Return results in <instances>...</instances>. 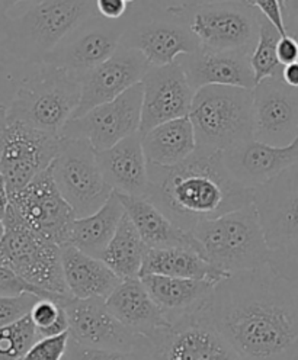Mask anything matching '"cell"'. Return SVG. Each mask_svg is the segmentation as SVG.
Here are the masks:
<instances>
[{
    "label": "cell",
    "mask_w": 298,
    "mask_h": 360,
    "mask_svg": "<svg viewBox=\"0 0 298 360\" xmlns=\"http://www.w3.org/2000/svg\"><path fill=\"white\" fill-rule=\"evenodd\" d=\"M142 86V135L160 124L190 115L195 90L178 61L166 65H150Z\"/></svg>",
    "instance_id": "obj_16"
},
{
    "label": "cell",
    "mask_w": 298,
    "mask_h": 360,
    "mask_svg": "<svg viewBox=\"0 0 298 360\" xmlns=\"http://www.w3.org/2000/svg\"><path fill=\"white\" fill-rule=\"evenodd\" d=\"M201 256L228 276L268 266L272 256L255 204L214 219L191 231Z\"/></svg>",
    "instance_id": "obj_4"
},
{
    "label": "cell",
    "mask_w": 298,
    "mask_h": 360,
    "mask_svg": "<svg viewBox=\"0 0 298 360\" xmlns=\"http://www.w3.org/2000/svg\"><path fill=\"white\" fill-rule=\"evenodd\" d=\"M140 4H143L149 8L162 9V8H169V6L175 5V0H140Z\"/></svg>",
    "instance_id": "obj_48"
},
{
    "label": "cell",
    "mask_w": 298,
    "mask_h": 360,
    "mask_svg": "<svg viewBox=\"0 0 298 360\" xmlns=\"http://www.w3.org/2000/svg\"><path fill=\"white\" fill-rule=\"evenodd\" d=\"M130 5L125 0H97V12L108 20L123 19Z\"/></svg>",
    "instance_id": "obj_41"
},
{
    "label": "cell",
    "mask_w": 298,
    "mask_h": 360,
    "mask_svg": "<svg viewBox=\"0 0 298 360\" xmlns=\"http://www.w3.org/2000/svg\"><path fill=\"white\" fill-rule=\"evenodd\" d=\"M254 192V204L271 249L298 241V163Z\"/></svg>",
    "instance_id": "obj_18"
},
{
    "label": "cell",
    "mask_w": 298,
    "mask_h": 360,
    "mask_svg": "<svg viewBox=\"0 0 298 360\" xmlns=\"http://www.w3.org/2000/svg\"><path fill=\"white\" fill-rule=\"evenodd\" d=\"M125 214L123 202L113 192L105 205L95 214L76 218L68 233V244L76 249L94 256L102 257L106 245L116 234L118 225Z\"/></svg>",
    "instance_id": "obj_29"
},
{
    "label": "cell",
    "mask_w": 298,
    "mask_h": 360,
    "mask_svg": "<svg viewBox=\"0 0 298 360\" xmlns=\"http://www.w3.org/2000/svg\"><path fill=\"white\" fill-rule=\"evenodd\" d=\"M68 343H70V333L68 331L51 337H41L22 360H63L67 353Z\"/></svg>",
    "instance_id": "obj_37"
},
{
    "label": "cell",
    "mask_w": 298,
    "mask_h": 360,
    "mask_svg": "<svg viewBox=\"0 0 298 360\" xmlns=\"http://www.w3.org/2000/svg\"><path fill=\"white\" fill-rule=\"evenodd\" d=\"M117 195L123 202L125 214L149 249H190L199 253L192 233L178 227L147 198Z\"/></svg>",
    "instance_id": "obj_25"
},
{
    "label": "cell",
    "mask_w": 298,
    "mask_h": 360,
    "mask_svg": "<svg viewBox=\"0 0 298 360\" xmlns=\"http://www.w3.org/2000/svg\"><path fill=\"white\" fill-rule=\"evenodd\" d=\"M38 339L31 315L0 327V360H22Z\"/></svg>",
    "instance_id": "obj_33"
},
{
    "label": "cell",
    "mask_w": 298,
    "mask_h": 360,
    "mask_svg": "<svg viewBox=\"0 0 298 360\" xmlns=\"http://www.w3.org/2000/svg\"><path fill=\"white\" fill-rule=\"evenodd\" d=\"M63 360H142V356L137 350L125 352L89 347L72 340L70 337V343Z\"/></svg>",
    "instance_id": "obj_36"
},
{
    "label": "cell",
    "mask_w": 298,
    "mask_h": 360,
    "mask_svg": "<svg viewBox=\"0 0 298 360\" xmlns=\"http://www.w3.org/2000/svg\"><path fill=\"white\" fill-rule=\"evenodd\" d=\"M142 360H242L211 319V305L142 337L135 349Z\"/></svg>",
    "instance_id": "obj_9"
},
{
    "label": "cell",
    "mask_w": 298,
    "mask_h": 360,
    "mask_svg": "<svg viewBox=\"0 0 298 360\" xmlns=\"http://www.w3.org/2000/svg\"><path fill=\"white\" fill-rule=\"evenodd\" d=\"M146 275L210 281L216 283L228 278L227 274L190 249H149L140 278Z\"/></svg>",
    "instance_id": "obj_30"
},
{
    "label": "cell",
    "mask_w": 298,
    "mask_h": 360,
    "mask_svg": "<svg viewBox=\"0 0 298 360\" xmlns=\"http://www.w3.org/2000/svg\"><path fill=\"white\" fill-rule=\"evenodd\" d=\"M51 170L58 191L76 218L95 214L113 193L99 169L97 150L87 140L60 137Z\"/></svg>",
    "instance_id": "obj_10"
},
{
    "label": "cell",
    "mask_w": 298,
    "mask_h": 360,
    "mask_svg": "<svg viewBox=\"0 0 298 360\" xmlns=\"http://www.w3.org/2000/svg\"><path fill=\"white\" fill-rule=\"evenodd\" d=\"M187 22L201 49L214 53H254L259 38L261 12L247 4L221 2L169 6Z\"/></svg>",
    "instance_id": "obj_8"
},
{
    "label": "cell",
    "mask_w": 298,
    "mask_h": 360,
    "mask_svg": "<svg viewBox=\"0 0 298 360\" xmlns=\"http://www.w3.org/2000/svg\"><path fill=\"white\" fill-rule=\"evenodd\" d=\"M278 58L283 65H288L298 61V41L291 35L281 37L278 42Z\"/></svg>",
    "instance_id": "obj_42"
},
{
    "label": "cell",
    "mask_w": 298,
    "mask_h": 360,
    "mask_svg": "<svg viewBox=\"0 0 298 360\" xmlns=\"http://www.w3.org/2000/svg\"><path fill=\"white\" fill-rule=\"evenodd\" d=\"M281 37L280 31L261 13L259 38L254 53L250 56V64L255 73L256 84L268 77H281L284 65L280 63L277 53Z\"/></svg>",
    "instance_id": "obj_32"
},
{
    "label": "cell",
    "mask_w": 298,
    "mask_h": 360,
    "mask_svg": "<svg viewBox=\"0 0 298 360\" xmlns=\"http://www.w3.org/2000/svg\"><path fill=\"white\" fill-rule=\"evenodd\" d=\"M247 5L258 9L271 24L280 31L283 37L287 35L283 18V6L280 4V0H247Z\"/></svg>",
    "instance_id": "obj_40"
},
{
    "label": "cell",
    "mask_w": 298,
    "mask_h": 360,
    "mask_svg": "<svg viewBox=\"0 0 298 360\" xmlns=\"http://www.w3.org/2000/svg\"><path fill=\"white\" fill-rule=\"evenodd\" d=\"M298 135V87L281 77H268L254 89V139L277 147Z\"/></svg>",
    "instance_id": "obj_17"
},
{
    "label": "cell",
    "mask_w": 298,
    "mask_h": 360,
    "mask_svg": "<svg viewBox=\"0 0 298 360\" xmlns=\"http://www.w3.org/2000/svg\"><path fill=\"white\" fill-rule=\"evenodd\" d=\"M211 319L242 360H298V288L271 264L221 281Z\"/></svg>",
    "instance_id": "obj_1"
},
{
    "label": "cell",
    "mask_w": 298,
    "mask_h": 360,
    "mask_svg": "<svg viewBox=\"0 0 298 360\" xmlns=\"http://www.w3.org/2000/svg\"><path fill=\"white\" fill-rule=\"evenodd\" d=\"M39 300L41 297L30 292L16 297H0V327L13 324L27 317Z\"/></svg>",
    "instance_id": "obj_38"
},
{
    "label": "cell",
    "mask_w": 298,
    "mask_h": 360,
    "mask_svg": "<svg viewBox=\"0 0 298 360\" xmlns=\"http://www.w3.org/2000/svg\"><path fill=\"white\" fill-rule=\"evenodd\" d=\"M130 11L134 20L120 45L140 51L150 65H166L201 49L187 22L169 8L130 6Z\"/></svg>",
    "instance_id": "obj_11"
},
{
    "label": "cell",
    "mask_w": 298,
    "mask_h": 360,
    "mask_svg": "<svg viewBox=\"0 0 298 360\" xmlns=\"http://www.w3.org/2000/svg\"><path fill=\"white\" fill-rule=\"evenodd\" d=\"M125 2L131 6V5H135V4H139L140 2V0H125Z\"/></svg>",
    "instance_id": "obj_51"
},
{
    "label": "cell",
    "mask_w": 298,
    "mask_h": 360,
    "mask_svg": "<svg viewBox=\"0 0 298 360\" xmlns=\"http://www.w3.org/2000/svg\"><path fill=\"white\" fill-rule=\"evenodd\" d=\"M187 73L190 84L197 90L204 86H236L254 90L255 73L246 53H214L199 49L194 54L176 60Z\"/></svg>",
    "instance_id": "obj_23"
},
{
    "label": "cell",
    "mask_w": 298,
    "mask_h": 360,
    "mask_svg": "<svg viewBox=\"0 0 298 360\" xmlns=\"http://www.w3.org/2000/svg\"><path fill=\"white\" fill-rule=\"evenodd\" d=\"M9 205L31 230L64 247L76 219L70 204L57 188L51 166L30 185L9 196Z\"/></svg>",
    "instance_id": "obj_15"
},
{
    "label": "cell",
    "mask_w": 298,
    "mask_h": 360,
    "mask_svg": "<svg viewBox=\"0 0 298 360\" xmlns=\"http://www.w3.org/2000/svg\"><path fill=\"white\" fill-rule=\"evenodd\" d=\"M63 275L73 298L106 300L123 279L99 257L90 256L75 245L61 247Z\"/></svg>",
    "instance_id": "obj_27"
},
{
    "label": "cell",
    "mask_w": 298,
    "mask_h": 360,
    "mask_svg": "<svg viewBox=\"0 0 298 360\" xmlns=\"http://www.w3.org/2000/svg\"><path fill=\"white\" fill-rule=\"evenodd\" d=\"M149 61L137 50L120 45L105 63L86 73L82 80V101L72 120L123 95L130 87L142 83L149 70Z\"/></svg>",
    "instance_id": "obj_20"
},
{
    "label": "cell",
    "mask_w": 298,
    "mask_h": 360,
    "mask_svg": "<svg viewBox=\"0 0 298 360\" xmlns=\"http://www.w3.org/2000/svg\"><path fill=\"white\" fill-rule=\"evenodd\" d=\"M8 205H9V195H8V189L5 185L2 170H0V221H4Z\"/></svg>",
    "instance_id": "obj_46"
},
{
    "label": "cell",
    "mask_w": 298,
    "mask_h": 360,
    "mask_svg": "<svg viewBox=\"0 0 298 360\" xmlns=\"http://www.w3.org/2000/svg\"><path fill=\"white\" fill-rule=\"evenodd\" d=\"M283 18L287 35H291L298 41V0H285Z\"/></svg>",
    "instance_id": "obj_43"
},
{
    "label": "cell",
    "mask_w": 298,
    "mask_h": 360,
    "mask_svg": "<svg viewBox=\"0 0 298 360\" xmlns=\"http://www.w3.org/2000/svg\"><path fill=\"white\" fill-rule=\"evenodd\" d=\"M31 319L41 337H51L68 331V317L64 307L57 301L41 298L31 311Z\"/></svg>",
    "instance_id": "obj_34"
},
{
    "label": "cell",
    "mask_w": 298,
    "mask_h": 360,
    "mask_svg": "<svg viewBox=\"0 0 298 360\" xmlns=\"http://www.w3.org/2000/svg\"><path fill=\"white\" fill-rule=\"evenodd\" d=\"M132 20L134 13L130 9L128 13L118 20H108L97 12L72 34H68L45 57L42 64L60 67L82 79L120 49L121 39Z\"/></svg>",
    "instance_id": "obj_12"
},
{
    "label": "cell",
    "mask_w": 298,
    "mask_h": 360,
    "mask_svg": "<svg viewBox=\"0 0 298 360\" xmlns=\"http://www.w3.org/2000/svg\"><path fill=\"white\" fill-rule=\"evenodd\" d=\"M4 236H5V225H4V221H0V243H2Z\"/></svg>",
    "instance_id": "obj_50"
},
{
    "label": "cell",
    "mask_w": 298,
    "mask_h": 360,
    "mask_svg": "<svg viewBox=\"0 0 298 360\" xmlns=\"http://www.w3.org/2000/svg\"><path fill=\"white\" fill-rule=\"evenodd\" d=\"M223 155L228 172L237 182L255 189L298 163V135L285 147L269 146L252 139L227 148Z\"/></svg>",
    "instance_id": "obj_21"
},
{
    "label": "cell",
    "mask_w": 298,
    "mask_h": 360,
    "mask_svg": "<svg viewBox=\"0 0 298 360\" xmlns=\"http://www.w3.org/2000/svg\"><path fill=\"white\" fill-rule=\"evenodd\" d=\"M221 2L247 4V0H175V5L176 6H198V5H210V4H221Z\"/></svg>",
    "instance_id": "obj_45"
},
{
    "label": "cell",
    "mask_w": 298,
    "mask_h": 360,
    "mask_svg": "<svg viewBox=\"0 0 298 360\" xmlns=\"http://www.w3.org/2000/svg\"><path fill=\"white\" fill-rule=\"evenodd\" d=\"M97 13V0H42L0 22L2 47L16 60L42 64L57 45Z\"/></svg>",
    "instance_id": "obj_3"
},
{
    "label": "cell",
    "mask_w": 298,
    "mask_h": 360,
    "mask_svg": "<svg viewBox=\"0 0 298 360\" xmlns=\"http://www.w3.org/2000/svg\"><path fill=\"white\" fill-rule=\"evenodd\" d=\"M140 279L170 324L210 307L218 285L210 281L160 275H146Z\"/></svg>",
    "instance_id": "obj_24"
},
{
    "label": "cell",
    "mask_w": 298,
    "mask_h": 360,
    "mask_svg": "<svg viewBox=\"0 0 298 360\" xmlns=\"http://www.w3.org/2000/svg\"><path fill=\"white\" fill-rule=\"evenodd\" d=\"M20 2H31L32 5L42 2V0H0V22L9 16V11Z\"/></svg>",
    "instance_id": "obj_47"
},
{
    "label": "cell",
    "mask_w": 298,
    "mask_h": 360,
    "mask_svg": "<svg viewBox=\"0 0 298 360\" xmlns=\"http://www.w3.org/2000/svg\"><path fill=\"white\" fill-rule=\"evenodd\" d=\"M99 169L113 192L146 198L149 191V162L142 134L135 132L111 148L97 151Z\"/></svg>",
    "instance_id": "obj_22"
},
{
    "label": "cell",
    "mask_w": 298,
    "mask_h": 360,
    "mask_svg": "<svg viewBox=\"0 0 298 360\" xmlns=\"http://www.w3.org/2000/svg\"><path fill=\"white\" fill-rule=\"evenodd\" d=\"M60 137L22 122L0 129V170L8 195H15L47 170L58 153Z\"/></svg>",
    "instance_id": "obj_13"
},
{
    "label": "cell",
    "mask_w": 298,
    "mask_h": 360,
    "mask_svg": "<svg viewBox=\"0 0 298 360\" xmlns=\"http://www.w3.org/2000/svg\"><path fill=\"white\" fill-rule=\"evenodd\" d=\"M68 317V333L72 340L98 349L135 350L143 335L121 324L106 307L104 298H68L61 304Z\"/></svg>",
    "instance_id": "obj_19"
},
{
    "label": "cell",
    "mask_w": 298,
    "mask_h": 360,
    "mask_svg": "<svg viewBox=\"0 0 298 360\" xmlns=\"http://www.w3.org/2000/svg\"><path fill=\"white\" fill-rule=\"evenodd\" d=\"M106 307L121 324L143 337L170 326L140 278L124 279L106 298Z\"/></svg>",
    "instance_id": "obj_26"
},
{
    "label": "cell",
    "mask_w": 298,
    "mask_h": 360,
    "mask_svg": "<svg viewBox=\"0 0 298 360\" xmlns=\"http://www.w3.org/2000/svg\"><path fill=\"white\" fill-rule=\"evenodd\" d=\"M8 124V106L0 105V129L5 128Z\"/></svg>",
    "instance_id": "obj_49"
},
{
    "label": "cell",
    "mask_w": 298,
    "mask_h": 360,
    "mask_svg": "<svg viewBox=\"0 0 298 360\" xmlns=\"http://www.w3.org/2000/svg\"><path fill=\"white\" fill-rule=\"evenodd\" d=\"M27 292H30V294H35L41 298L57 301L58 304H64L68 298H72V297H64V295H56V294H51V292L39 289L31 285L30 282H27L25 279H22L16 272H13L12 269L0 264V297H16V295L27 294Z\"/></svg>",
    "instance_id": "obj_35"
},
{
    "label": "cell",
    "mask_w": 298,
    "mask_h": 360,
    "mask_svg": "<svg viewBox=\"0 0 298 360\" xmlns=\"http://www.w3.org/2000/svg\"><path fill=\"white\" fill-rule=\"evenodd\" d=\"M280 4H281V6H284V4H285V0H280Z\"/></svg>",
    "instance_id": "obj_52"
},
{
    "label": "cell",
    "mask_w": 298,
    "mask_h": 360,
    "mask_svg": "<svg viewBox=\"0 0 298 360\" xmlns=\"http://www.w3.org/2000/svg\"><path fill=\"white\" fill-rule=\"evenodd\" d=\"M150 165L170 167L185 162L197 150L195 129L190 117L160 124L142 135Z\"/></svg>",
    "instance_id": "obj_28"
},
{
    "label": "cell",
    "mask_w": 298,
    "mask_h": 360,
    "mask_svg": "<svg viewBox=\"0 0 298 360\" xmlns=\"http://www.w3.org/2000/svg\"><path fill=\"white\" fill-rule=\"evenodd\" d=\"M37 67L38 70L19 84L8 106V122H22L60 137L80 105L82 80L60 67Z\"/></svg>",
    "instance_id": "obj_5"
},
{
    "label": "cell",
    "mask_w": 298,
    "mask_h": 360,
    "mask_svg": "<svg viewBox=\"0 0 298 360\" xmlns=\"http://www.w3.org/2000/svg\"><path fill=\"white\" fill-rule=\"evenodd\" d=\"M281 79L291 87H298V61L284 65Z\"/></svg>",
    "instance_id": "obj_44"
},
{
    "label": "cell",
    "mask_w": 298,
    "mask_h": 360,
    "mask_svg": "<svg viewBox=\"0 0 298 360\" xmlns=\"http://www.w3.org/2000/svg\"><path fill=\"white\" fill-rule=\"evenodd\" d=\"M269 264L275 272L298 288V241L272 250Z\"/></svg>",
    "instance_id": "obj_39"
},
{
    "label": "cell",
    "mask_w": 298,
    "mask_h": 360,
    "mask_svg": "<svg viewBox=\"0 0 298 360\" xmlns=\"http://www.w3.org/2000/svg\"><path fill=\"white\" fill-rule=\"evenodd\" d=\"M146 198L178 227L191 233L202 221L254 204L255 192L228 172L223 151L197 147L179 165L162 167L149 163Z\"/></svg>",
    "instance_id": "obj_2"
},
{
    "label": "cell",
    "mask_w": 298,
    "mask_h": 360,
    "mask_svg": "<svg viewBox=\"0 0 298 360\" xmlns=\"http://www.w3.org/2000/svg\"><path fill=\"white\" fill-rule=\"evenodd\" d=\"M4 225L0 264L39 289L70 297L63 275L61 247L31 230L11 205L4 217Z\"/></svg>",
    "instance_id": "obj_7"
},
{
    "label": "cell",
    "mask_w": 298,
    "mask_h": 360,
    "mask_svg": "<svg viewBox=\"0 0 298 360\" xmlns=\"http://www.w3.org/2000/svg\"><path fill=\"white\" fill-rule=\"evenodd\" d=\"M149 252L147 244L134 227L132 221L124 214L118 229L106 245L102 260L123 281L140 278L144 257Z\"/></svg>",
    "instance_id": "obj_31"
},
{
    "label": "cell",
    "mask_w": 298,
    "mask_h": 360,
    "mask_svg": "<svg viewBox=\"0 0 298 360\" xmlns=\"http://www.w3.org/2000/svg\"><path fill=\"white\" fill-rule=\"evenodd\" d=\"M142 109L143 86L139 83L125 90L117 99L68 121L61 129L60 137L87 140L97 151L111 148L130 135L140 132Z\"/></svg>",
    "instance_id": "obj_14"
},
{
    "label": "cell",
    "mask_w": 298,
    "mask_h": 360,
    "mask_svg": "<svg viewBox=\"0 0 298 360\" xmlns=\"http://www.w3.org/2000/svg\"><path fill=\"white\" fill-rule=\"evenodd\" d=\"M188 117L198 148L225 151L254 139V90L204 86L195 92Z\"/></svg>",
    "instance_id": "obj_6"
}]
</instances>
